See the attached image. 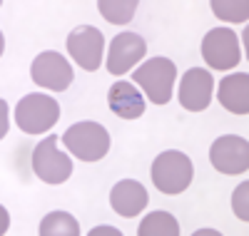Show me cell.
<instances>
[{"label":"cell","mask_w":249,"mask_h":236,"mask_svg":"<svg viewBox=\"0 0 249 236\" xmlns=\"http://www.w3.org/2000/svg\"><path fill=\"white\" fill-rule=\"evenodd\" d=\"M192 159L177 149H167L152 162V182L162 194H182L192 184Z\"/></svg>","instance_id":"cell-1"},{"label":"cell","mask_w":249,"mask_h":236,"mask_svg":"<svg viewBox=\"0 0 249 236\" xmlns=\"http://www.w3.org/2000/svg\"><path fill=\"white\" fill-rule=\"evenodd\" d=\"M60 119V104L50 95H25L15 107V122L25 135H43L57 124Z\"/></svg>","instance_id":"cell-2"},{"label":"cell","mask_w":249,"mask_h":236,"mask_svg":"<svg viewBox=\"0 0 249 236\" xmlns=\"http://www.w3.org/2000/svg\"><path fill=\"white\" fill-rule=\"evenodd\" d=\"M132 80L144 90L150 102L167 104L172 100V84L177 80V67L167 57H152V60H144V65L135 70Z\"/></svg>","instance_id":"cell-3"},{"label":"cell","mask_w":249,"mask_h":236,"mask_svg":"<svg viewBox=\"0 0 249 236\" xmlns=\"http://www.w3.org/2000/svg\"><path fill=\"white\" fill-rule=\"evenodd\" d=\"M62 142L82 162H97L110 152V132L97 122H77L68 127Z\"/></svg>","instance_id":"cell-4"},{"label":"cell","mask_w":249,"mask_h":236,"mask_svg":"<svg viewBox=\"0 0 249 236\" xmlns=\"http://www.w3.org/2000/svg\"><path fill=\"white\" fill-rule=\"evenodd\" d=\"M33 171L45 184H62L72 174V159L60 149V137L48 135L33 149Z\"/></svg>","instance_id":"cell-5"},{"label":"cell","mask_w":249,"mask_h":236,"mask_svg":"<svg viewBox=\"0 0 249 236\" xmlns=\"http://www.w3.org/2000/svg\"><path fill=\"white\" fill-rule=\"evenodd\" d=\"M68 52L82 70L95 72L105 60V37L92 25H80L68 35Z\"/></svg>","instance_id":"cell-6"},{"label":"cell","mask_w":249,"mask_h":236,"mask_svg":"<svg viewBox=\"0 0 249 236\" xmlns=\"http://www.w3.org/2000/svg\"><path fill=\"white\" fill-rule=\"evenodd\" d=\"M202 57L212 70H232L242 60L239 40L230 28H214L202 40Z\"/></svg>","instance_id":"cell-7"},{"label":"cell","mask_w":249,"mask_h":236,"mask_svg":"<svg viewBox=\"0 0 249 236\" xmlns=\"http://www.w3.org/2000/svg\"><path fill=\"white\" fill-rule=\"evenodd\" d=\"M30 75H33V82H37L40 87L53 90V92L68 90V87H70V82L75 80L70 62L62 57L60 52H55V50L40 52V55L33 60Z\"/></svg>","instance_id":"cell-8"},{"label":"cell","mask_w":249,"mask_h":236,"mask_svg":"<svg viewBox=\"0 0 249 236\" xmlns=\"http://www.w3.org/2000/svg\"><path fill=\"white\" fill-rule=\"evenodd\" d=\"M210 162L222 174H244L249 169V142L237 135H224L212 142Z\"/></svg>","instance_id":"cell-9"},{"label":"cell","mask_w":249,"mask_h":236,"mask_svg":"<svg viewBox=\"0 0 249 236\" xmlns=\"http://www.w3.org/2000/svg\"><path fill=\"white\" fill-rule=\"evenodd\" d=\"M147 52V42L137 33H120L112 37L107 50V72L110 75H124L132 70Z\"/></svg>","instance_id":"cell-10"},{"label":"cell","mask_w":249,"mask_h":236,"mask_svg":"<svg viewBox=\"0 0 249 236\" xmlns=\"http://www.w3.org/2000/svg\"><path fill=\"white\" fill-rule=\"evenodd\" d=\"M214 77L204 67H190L179 84V104L190 112H202L212 102Z\"/></svg>","instance_id":"cell-11"},{"label":"cell","mask_w":249,"mask_h":236,"mask_svg":"<svg viewBox=\"0 0 249 236\" xmlns=\"http://www.w3.org/2000/svg\"><path fill=\"white\" fill-rule=\"evenodd\" d=\"M107 104H110V110L122 119H140L144 115V97L127 80H117V82L110 84Z\"/></svg>","instance_id":"cell-12"},{"label":"cell","mask_w":249,"mask_h":236,"mask_svg":"<svg viewBox=\"0 0 249 236\" xmlns=\"http://www.w3.org/2000/svg\"><path fill=\"white\" fill-rule=\"evenodd\" d=\"M147 202H150L147 189L135 179H122L110 191V206L120 214V217H137V214L147 206Z\"/></svg>","instance_id":"cell-13"},{"label":"cell","mask_w":249,"mask_h":236,"mask_svg":"<svg viewBox=\"0 0 249 236\" xmlns=\"http://www.w3.org/2000/svg\"><path fill=\"white\" fill-rule=\"evenodd\" d=\"M219 104L234 115L249 112V75L234 72L219 82Z\"/></svg>","instance_id":"cell-14"},{"label":"cell","mask_w":249,"mask_h":236,"mask_svg":"<svg viewBox=\"0 0 249 236\" xmlns=\"http://www.w3.org/2000/svg\"><path fill=\"white\" fill-rule=\"evenodd\" d=\"M40 236H80V224L68 211H50L40 221Z\"/></svg>","instance_id":"cell-15"},{"label":"cell","mask_w":249,"mask_h":236,"mask_svg":"<svg viewBox=\"0 0 249 236\" xmlns=\"http://www.w3.org/2000/svg\"><path fill=\"white\" fill-rule=\"evenodd\" d=\"M137 234L140 236H177L179 224L170 211H152L142 219Z\"/></svg>","instance_id":"cell-16"},{"label":"cell","mask_w":249,"mask_h":236,"mask_svg":"<svg viewBox=\"0 0 249 236\" xmlns=\"http://www.w3.org/2000/svg\"><path fill=\"white\" fill-rule=\"evenodd\" d=\"M97 10L112 25H127L137 10V0H100Z\"/></svg>","instance_id":"cell-17"},{"label":"cell","mask_w":249,"mask_h":236,"mask_svg":"<svg viewBox=\"0 0 249 236\" xmlns=\"http://www.w3.org/2000/svg\"><path fill=\"white\" fill-rule=\"evenodd\" d=\"M212 13L219 20L244 23L249 17V5H247V0H212Z\"/></svg>","instance_id":"cell-18"},{"label":"cell","mask_w":249,"mask_h":236,"mask_svg":"<svg viewBox=\"0 0 249 236\" xmlns=\"http://www.w3.org/2000/svg\"><path fill=\"white\" fill-rule=\"evenodd\" d=\"M247 197H249V182H242L234 194H232V209L237 214V219L242 221H249V209H247Z\"/></svg>","instance_id":"cell-19"},{"label":"cell","mask_w":249,"mask_h":236,"mask_svg":"<svg viewBox=\"0 0 249 236\" xmlns=\"http://www.w3.org/2000/svg\"><path fill=\"white\" fill-rule=\"evenodd\" d=\"M95 234H112V236H120V231L117 229H112V226H100V229H92V236Z\"/></svg>","instance_id":"cell-20"}]
</instances>
